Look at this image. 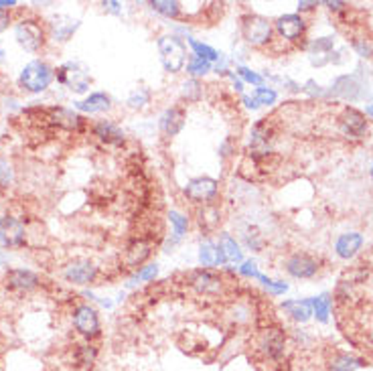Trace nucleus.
Masks as SVG:
<instances>
[{"mask_svg":"<svg viewBox=\"0 0 373 371\" xmlns=\"http://www.w3.org/2000/svg\"><path fill=\"white\" fill-rule=\"evenodd\" d=\"M10 24H13V15H10L8 10H2V8H0V35H2L4 31H8Z\"/></svg>","mask_w":373,"mask_h":371,"instance_id":"45","label":"nucleus"},{"mask_svg":"<svg viewBox=\"0 0 373 371\" xmlns=\"http://www.w3.org/2000/svg\"><path fill=\"white\" fill-rule=\"evenodd\" d=\"M339 130L347 138H363L370 130V122L365 114L357 108H343V112L337 118Z\"/></svg>","mask_w":373,"mask_h":371,"instance_id":"18","label":"nucleus"},{"mask_svg":"<svg viewBox=\"0 0 373 371\" xmlns=\"http://www.w3.org/2000/svg\"><path fill=\"white\" fill-rule=\"evenodd\" d=\"M219 195V181L213 179V177H193L186 181V185L183 187V197H185L189 203L193 205H209V203H215Z\"/></svg>","mask_w":373,"mask_h":371,"instance_id":"11","label":"nucleus"},{"mask_svg":"<svg viewBox=\"0 0 373 371\" xmlns=\"http://www.w3.org/2000/svg\"><path fill=\"white\" fill-rule=\"evenodd\" d=\"M312 305V317L319 321V323H329V317H331V298L329 294H321V296H314L311 298Z\"/></svg>","mask_w":373,"mask_h":371,"instance_id":"35","label":"nucleus"},{"mask_svg":"<svg viewBox=\"0 0 373 371\" xmlns=\"http://www.w3.org/2000/svg\"><path fill=\"white\" fill-rule=\"evenodd\" d=\"M258 282L268 290L272 296H280V294H284V292L288 290V284H286V282H282V280H272L266 274H260V276H258Z\"/></svg>","mask_w":373,"mask_h":371,"instance_id":"42","label":"nucleus"},{"mask_svg":"<svg viewBox=\"0 0 373 371\" xmlns=\"http://www.w3.org/2000/svg\"><path fill=\"white\" fill-rule=\"evenodd\" d=\"M213 71V63L205 61V59H199L195 55H189L186 59V73L193 78V80H201Z\"/></svg>","mask_w":373,"mask_h":371,"instance_id":"36","label":"nucleus"},{"mask_svg":"<svg viewBox=\"0 0 373 371\" xmlns=\"http://www.w3.org/2000/svg\"><path fill=\"white\" fill-rule=\"evenodd\" d=\"M332 37H323V39H316V41L311 43V51L312 55H327L332 49Z\"/></svg>","mask_w":373,"mask_h":371,"instance_id":"44","label":"nucleus"},{"mask_svg":"<svg viewBox=\"0 0 373 371\" xmlns=\"http://www.w3.org/2000/svg\"><path fill=\"white\" fill-rule=\"evenodd\" d=\"M55 80L65 85L71 94H85L92 85L89 67L82 61H67L55 69Z\"/></svg>","mask_w":373,"mask_h":371,"instance_id":"9","label":"nucleus"},{"mask_svg":"<svg viewBox=\"0 0 373 371\" xmlns=\"http://www.w3.org/2000/svg\"><path fill=\"white\" fill-rule=\"evenodd\" d=\"M274 143H276V128L270 118H262L249 128V138L246 154L251 163L262 165L274 154Z\"/></svg>","mask_w":373,"mask_h":371,"instance_id":"2","label":"nucleus"},{"mask_svg":"<svg viewBox=\"0 0 373 371\" xmlns=\"http://www.w3.org/2000/svg\"><path fill=\"white\" fill-rule=\"evenodd\" d=\"M319 6V2H314V0H302V2H298V15L300 13H311Z\"/></svg>","mask_w":373,"mask_h":371,"instance_id":"48","label":"nucleus"},{"mask_svg":"<svg viewBox=\"0 0 373 371\" xmlns=\"http://www.w3.org/2000/svg\"><path fill=\"white\" fill-rule=\"evenodd\" d=\"M309 29V22L302 15L298 13H291V15H282L274 21V33L288 43H296L305 39Z\"/></svg>","mask_w":373,"mask_h":371,"instance_id":"17","label":"nucleus"},{"mask_svg":"<svg viewBox=\"0 0 373 371\" xmlns=\"http://www.w3.org/2000/svg\"><path fill=\"white\" fill-rule=\"evenodd\" d=\"M49 39L47 24L35 17H24L15 24V41L27 53H39Z\"/></svg>","mask_w":373,"mask_h":371,"instance_id":"5","label":"nucleus"},{"mask_svg":"<svg viewBox=\"0 0 373 371\" xmlns=\"http://www.w3.org/2000/svg\"><path fill=\"white\" fill-rule=\"evenodd\" d=\"M254 353L266 363H280L288 349V333L280 323H264L251 339Z\"/></svg>","mask_w":373,"mask_h":371,"instance_id":"1","label":"nucleus"},{"mask_svg":"<svg viewBox=\"0 0 373 371\" xmlns=\"http://www.w3.org/2000/svg\"><path fill=\"white\" fill-rule=\"evenodd\" d=\"M199 264H201V268H207V270H215L219 268V266H226L228 262H226V258H224V254H221V249L217 246V242H213V240H209L205 238L201 244H199Z\"/></svg>","mask_w":373,"mask_h":371,"instance_id":"25","label":"nucleus"},{"mask_svg":"<svg viewBox=\"0 0 373 371\" xmlns=\"http://www.w3.org/2000/svg\"><path fill=\"white\" fill-rule=\"evenodd\" d=\"M280 309L286 312V317H288L291 321L298 323V325L309 323L312 317L311 300H300V298H296V300H284V303L280 305Z\"/></svg>","mask_w":373,"mask_h":371,"instance_id":"28","label":"nucleus"},{"mask_svg":"<svg viewBox=\"0 0 373 371\" xmlns=\"http://www.w3.org/2000/svg\"><path fill=\"white\" fill-rule=\"evenodd\" d=\"M55 80V69L45 59H33L21 69L19 75V87L24 94H43L49 89V85Z\"/></svg>","mask_w":373,"mask_h":371,"instance_id":"3","label":"nucleus"},{"mask_svg":"<svg viewBox=\"0 0 373 371\" xmlns=\"http://www.w3.org/2000/svg\"><path fill=\"white\" fill-rule=\"evenodd\" d=\"M251 98H254V102L262 108V106H274L276 100H278V94H276V89L262 85V87H256V89L251 92Z\"/></svg>","mask_w":373,"mask_h":371,"instance_id":"39","label":"nucleus"},{"mask_svg":"<svg viewBox=\"0 0 373 371\" xmlns=\"http://www.w3.org/2000/svg\"><path fill=\"white\" fill-rule=\"evenodd\" d=\"M152 102V92H150V87H146V85H138V87H134L130 94H128V108L130 110H134V112H142L146 110L148 106Z\"/></svg>","mask_w":373,"mask_h":371,"instance_id":"31","label":"nucleus"},{"mask_svg":"<svg viewBox=\"0 0 373 371\" xmlns=\"http://www.w3.org/2000/svg\"><path fill=\"white\" fill-rule=\"evenodd\" d=\"M217 246L221 249V254H224V258H226L228 264H242L244 262L242 244L229 231H219L217 233Z\"/></svg>","mask_w":373,"mask_h":371,"instance_id":"27","label":"nucleus"},{"mask_svg":"<svg viewBox=\"0 0 373 371\" xmlns=\"http://www.w3.org/2000/svg\"><path fill=\"white\" fill-rule=\"evenodd\" d=\"M71 325L83 341H94V343L102 337L104 330L100 312L89 303H80L71 309Z\"/></svg>","mask_w":373,"mask_h":371,"instance_id":"6","label":"nucleus"},{"mask_svg":"<svg viewBox=\"0 0 373 371\" xmlns=\"http://www.w3.org/2000/svg\"><path fill=\"white\" fill-rule=\"evenodd\" d=\"M156 247V240L154 238H148V235H138V238H132L126 247L122 249V256H120V264L126 272H136L138 268H142V264L148 262V258L152 256Z\"/></svg>","mask_w":373,"mask_h":371,"instance_id":"10","label":"nucleus"},{"mask_svg":"<svg viewBox=\"0 0 373 371\" xmlns=\"http://www.w3.org/2000/svg\"><path fill=\"white\" fill-rule=\"evenodd\" d=\"M100 361V347L94 341H82L71 347V365L78 371H94Z\"/></svg>","mask_w":373,"mask_h":371,"instance_id":"22","label":"nucleus"},{"mask_svg":"<svg viewBox=\"0 0 373 371\" xmlns=\"http://www.w3.org/2000/svg\"><path fill=\"white\" fill-rule=\"evenodd\" d=\"M13 183H15V166L6 157H0V191L8 189Z\"/></svg>","mask_w":373,"mask_h":371,"instance_id":"40","label":"nucleus"},{"mask_svg":"<svg viewBox=\"0 0 373 371\" xmlns=\"http://www.w3.org/2000/svg\"><path fill=\"white\" fill-rule=\"evenodd\" d=\"M27 226L15 215H0V247L21 249L27 244Z\"/></svg>","mask_w":373,"mask_h":371,"instance_id":"14","label":"nucleus"},{"mask_svg":"<svg viewBox=\"0 0 373 371\" xmlns=\"http://www.w3.org/2000/svg\"><path fill=\"white\" fill-rule=\"evenodd\" d=\"M4 59H6V51H4V47L0 45V63H4Z\"/></svg>","mask_w":373,"mask_h":371,"instance_id":"53","label":"nucleus"},{"mask_svg":"<svg viewBox=\"0 0 373 371\" xmlns=\"http://www.w3.org/2000/svg\"><path fill=\"white\" fill-rule=\"evenodd\" d=\"M237 272H240V276H244V278H251V280H258V276L262 274L260 272V268H258V262L256 260H244L242 262V266L237 268Z\"/></svg>","mask_w":373,"mask_h":371,"instance_id":"43","label":"nucleus"},{"mask_svg":"<svg viewBox=\"0 0 373 371\" xmlns=\"http://www.w3.org/2000/svg\"><path fill=\"white\" fill-rule=\"evenodd\" d=\"M370 175H372V179H373V163H372V168H370Z\"/></svg>","mask_w":373,"mask_h":371,"instance_id":"54","label":"nucleus"},{"mask_svg":"<svg viewBox=\"0 0 373 371\" xmlns=\"http://www.w3.org/2000/svg\"><path fill=\"white\" fill-rule=\"evenodd\" d=\"M15 6H17V0H0V8L2 10H10Z\"/></svg>","mask_w":373,"mask_h":371,"instance_id":"51","label":"nucleus"},{"mask_svg":"<svg viewBox=\"0 0 373 371\" xmlns=\"http://www.w3.org/2000/svg\"><path fill=\"white\" fill-rule=\"evenodd\" d=\"M39 114H41L45 126L57 128L63 132H80L85 126L83 118L75 110H69V108H63V106L43 108V110H39Z\"/></svg>","mask_w":373,"mask_h":371,"instance_id":"12","label":"nucleus"},{"mask_svg":"<svg viewBox=\"0 0 373 371\" xmlns=\"http://www.w3.org/2000/svg\"><path fill=\"white\" fill-rule=\"evenodd\" d=\"M242 102H244V106L248 108V110H251V112H256V110H260V106L254 102V98L249 96V94H242Z\"/></svg>","mask_w":373,"mask_h":371,"instance_id":"50","label":"nucleus"},{"mask_svg":"<svg viewBox=\"0 0 373 371\" xmlns=\"http://www.w3.org/2000/svg\"><path fill=\"white\" fill-rule=\"evenodd\" d=\"M197 215H199V217H197L199 227L203 229L205 235L213 233V231H217V227L221 224V211H219L217 203H209V205L199 207Z\"/></svg>","mask_w":373,"mask_h":371,"instance_id":"29","label":"nucleus"},{"mask_svg":"<svg viewBox=\"0 0 373 371\" xmlns=\"http://www.w3.org/2000/svg\"><path fill=\"white\" fill-rule=\"evenodd\" d=\"M148 6L156 15H161L165 19H170V21H177L181 17V13H183L181 2H177V0H152V2H148Z\"/></svg>","mask_w":373,"mask_h":371,"instance_id":"32","label":"nucleus"},{"mask_svg":"<svg viewBox=\"0 0 373 371\" xmlns=\"http://www.w3.org/2000/svg\"><path fill=\"white\" fill-rule=\"evenodd\" d=\"M331 13H347L349 10V4L347 2H323Z\"/></svg>","mask_w":373,"mask_h":371,"instance_id":"47","label":"nucleus"},{"mask_svg":"<svg viewBox=\"0 0 373 371\" xmlns=\"http://www.w3.org/2000/svg\"><path fill=\"white\" fill-rule=\"evenodd\" d=\"M242 242H244V246L251 249V252H262L264 246H266V240H264V233L258 229V227H246L244 231H242Z\"/></svg>","mask_w":373,"mask_h":371,"instance_id":"37","label":"nucleus"},{"mask_svg":"<svg viewBox=\"0 0 373 371\" xmlns=\"http://www.w3.org/2000/svg\"><path fill=\"white\" fill-rule=\"evenodd\" d=\"M186 286L191 290H195L199 296H207V298H217L221 296L226 289H228V282L226 278L215 272V270L207 268H199V270H191L186 274L185 278Z\"/></svg>","mask_w":373,"mask_h":371,"instance_id":"8","label":"nucleus"},{"mask_svg":"<svg viewBox=\"0 0 373 371\" xmlns=\"http://www.w3.org/2000/svg\"><path fill=\"white\" fill-rule=\"evenodd\" d=\"M240 31H242V39L246 41L249 47H256V49H262L272 43L274 37V22L262 17V15H256V13H248L242 17V24H240Z\"/></svg>","mask_w":373,"mask_h":371,"instance_id":"7","label":"nucleus"},{"mask_svg":"<svg viewBox=\"0 0 373 371\" xmlns=\"http://www.w3.org/2000/svg\"><path fill=\"white\" fill-rule=\"evenodd\" d=\"M89 132L98 143L110 148H122L126 145V132L114 120H96L89 126Z\"/></svg>","mask_w":373,"mask_h":371,"instance_id":"19","label":"nucleus"},{"mask_svg":"<svg viewBox=\"0 0 373 371\" xmlns=\"http://www.w3.org/2000/svg\"><path fill=\"white\" fill-rule=\"evenodd\" d=\"M98 274H100V268L87 258H75L61 270L63 280L73 286H89L92 282H96Z\"/></svg>","mask_w":373,"mask_h":371,"instance_id":"15","label":"nucleus"},{"mask_svg":"<svg viewBox=\"0 0 373 371\" xmlns=\"http://www.w3.org/2000/svg\"><path fill=\"white\" fill-rule=\"evenodd\" d=\"M325 368L327 371H357L361 368H367V359L349 351L332 349L325 359Z\"/></svg>","mask_w":373,"mask_h":371,"instance_id":"23","label":"nucleus"},{"mask_svg":"<svg viewBox=\"0 0 373 371\" xmlns=\"http://www.w3.org/2000/svg\"><path fill=\"white\" fill-rule=\"evenodd\" d=\"M235 73L240 75L242 82L251 83L254 87H262V85H264V75L258 73V71H254V69H249L246 65H237V67H235Z\"/></svg>","mask_w":373,"mask_h":371,"instance_id":"41","label":"nucleus"},{"mask_svg":"<svg viewBox=\"0 0 373 371\" xmlns=\"http://www.w3.org/2000/svg\"><path fill=\"white\" fill-rule=\"evenodd\" d=\"M166 219L170 224V242L179 244L186 235V231H189V217L179 209H170L166 213Z\"/></svg>","mask_w":373,"mask_h":371,"instance_id":"30","label":"nucleus"},{"mask_svg":"<svg viewBox=\"0 0 373 371\" xmlns=\"http://www.w3.org/2000/svg\"><path fill=\"white\" fill-rule=\"evenodd\" d=\"M363 247V235L359 231H349V233H341L335 242V254L341 260H351L359 254V249Z\"/></svg>","mask_w":373,"mask_h":371,"instance_id":"26","label":"nucleus"},{"mask_svg":"<svg viewBox=\"0 0 373 371\" xmlns=\"http://www.w3.org/2000/svg\"><path fill=\"white\" fill-rule=\"evenodd\" d=\"M186 124V110L181 103H173L168 106L165 112L159 118V130L166 138H175L183 132Z\"/></svg>","mask_w":373,"mask_h":371,"instance_id":"20","label":"nucleus"},{"mask_svg":"<svg viewBox=\"0 0 373 371\" xmlns=\"http://www.w3.org/2000/svg\"><path fill=\"white\" fill-rule=\"evenodd\" d=\"M201 96H203V85L199 80H186L183 82V89H181V98H183V102L186 103H193V102H199L201 100Z\"/></svg>","mask_w":373,"mask_h":371,"instance_id":"38","label":"nucleus"},{"mask_svg":"<svg viewBox=\"0 0 373 371\" xmlns=\"http://www.w3.org/2000/svg\"><path fill=\"white\" fill-rule=\"evenodd\" d=\"M73 108L82 114H104L112 110V98L104 92H94L87 98L73 102Z\"/></svg>","mask_w":373,"mask_h":371,"instance_id":"24","label":"nucleus"},{"mask_svg":"<svg viewBox=\"0 0 373 371\" xmlns=\"http://www.w3.org/2000/svg\"><path fill=\"white\" fill-rule=\"evenodd\" d=\"M156 47H159V57H161V63H163L166 73L177 75L185 69L189 53H186V43L179 35L168 33V35L159 37Z\"/></svg>","mask_w":373,"mask_h":371,"instance_id":"4","label":"nucleus"},{"mask_svg":"<svg viewBox=\"0 0 373 371\" xmlns=\"http://www.w3.org/2000/svg\"><path fill=\"white\" fill-rule=\"evenodd\" d=\"M186 45H189L191 51H193L191 55H195V57H199V59H205V61L209 63H217L221 59V55H224V53H219L217 49H213L207 43L197 41V39H193V37L186 39Z\"/></svg>","mask_w":373,"mask_h":371,"instance_id":"33","label":"nucleus"},{"mask_svg":"<svg viewBox=\"0 0 373 371\" xmlns=\"http://www.w3.org/2000/svg\"><path fill=\"white\" fill-rule=\"evenodd\" d=\"M80 27H82L80 19H73V17H67V15H55L47 22V33H49L51 41L63 45V43L73 39V35L78 33Z\"/></svg>","mask_w":373,"mask_h":371,"instance_id":"21","label":"nucleus"},{"mask_svg":"<svg viewBox=\"0 0 373 371\" xmlns=\"http://www.w3.org/2000/svg\"><path fill=\"white\" fill-rule=\"evenodd\" d=\"M365 116H370V118H373V103H370V106L365 108Z\"/></svg>","mask_w":373,"mask_h":371,"instance_id":"52","label":"nucleus"},{"mask_svg":"<svg viewBox=\"0 0 373 371\" xmlns=\"http://www.w3.org/2000/svg\"><path fill=\"white\" fill-rule=\"evenodd\" d=\"M355 49L359 51V55H361V57H370V55H372V47H370L367 43L355 41Z\"/></svg>","mask_w":373,"mask_h":371,"instance_id":"49","label":"nucleus"},{"mask_svg":"<svg viewBox=\"0 0 373 371\" xmlns=\"http://www.w3.org/2000/svg\"><path fill=\"white\" fill-rule=\"evenodd\" d=\"M159 264L156 262H150V264H146L142 268H138L134 274H132V278L126 282V289H134V286H138L140 282H154V278L159 276Z\"/></svg>","mask_w":373,"mask_h":371,"instance_id":"34","label":"nucleus"},{"mask_svg":"<svg viewBox=\"0 0 373 371\" xmlns=\"http://www.w3.org/2000/svg\"><path fill=\"white\" fill-rule=\"evenodd\" d=\"M105 13H112V15H122V2H116V0H108L102 2Z\"/></svg>","mask_w":373,"mask_h":371,"instance_id":"46","label":"nucleus"},{"mask_svg":"<svg viewBox=\"0 0 373 371\" xmlns=\"http://www.w3.org/2000/svg\"><path fill=\"white\" fill-rule=\"evenodd\" d=\"M282 268L288 276L296 278V280H307V278H312V276L319 274L321 260L309 252H294V254L284 258Z\"/></svg>","mask_w":373,"mask_h":371,"instance_id":"13","label":"nucleus"},{"mask_svg":"<svg viewBox=\"0 0 373 371\" xmlns=\"http://www.w3.org/2000/svg\"><path fill=\"white\" fill-rule=\"evenodd\" d=\"M6 290L17 294H31L41 286V276L29 268H10L6 270L2 278Z\"/></svg>","mask_w":373,"mask_h":371,"instance_id":"16","label":"nucleus"}]
</instances>
